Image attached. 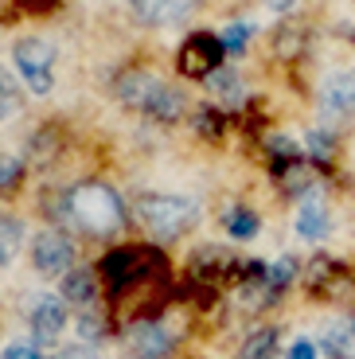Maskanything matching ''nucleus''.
I'll list each match as a JSON object with an SVG mask.
<instances>
[{
  "instance_id": "nucleus-12",
  "label": "nucleus",
  "mask_w": 355,
  "mask_h": 359,
  "mask_svg": "<svg viewBox=\"0 0 355 359\" xmlns=\"http://www.w3.org/2000/svg\"><path fill=\"white\" fill-rule=\"evenodd\" d=\"M187 109V98L180 86H168V82H156V90H152V98L145 102V114L152 117V121H164V126H172V121H180Z\"/></svg>"
},
{
  "instance_id": "nucleus-13",
  "label": "nucleus",
  "mask_w": 355,
  "mask_h": 359,
  "mask_svg": "<svg viewBox=\"0 0 355 359\" xmlns=\"http://www.w3.org/2000/svg\"><path fill=\"white\" fill-rule=\"evenodd\" d=\"M156 82H160V79H152V74H145V71H125V74H117L114 94H117V102H121V106L141 109V114H145V102L152 98Z\"/></svg>"
},
{
  "instance_id": "nucleus-25",
  "label": "nucleus",
  "mask_w": 355,
  "mask_h": 359,
  "mask_svg": "<svg viewBox=\"0 0 355 359\" xmlns=\"http://www.w3.org/2000/svg\"><path fill=\"white\" fill-rule=\"evenodd\" d=\"M196 129H199V137H215V141H219L222 129H227V117H222V109H215V106L196 109Z\"/></svg>"
},
{
  "instance_id": "nucleus-7",
  "label": "nucleus",
  "mask_w": 355,
  "mask_h": 359,
  "mask_svg": "<svg viewBox=\"0 0 355 359\" xmlns=\"http://www.w3.org/2000/svg\"><path fill=\"white\" fill-rule=\"evenodd\" d=\"M172 348H176V336L160 320L145 316V320H133L125 328V351L133 359H164V355H172Z\"/></svg>"
},
{
  "instance_id": "nucleus-33",
  "label": "nucleus",
  "mask_w": 355,
  "mask_h": 359,
  "mask_svg": "<svg viewBox=\"0 0 355 359\" xmlns=\"http://www.w3.org/2000/svg\"><path fill=\"white\" fill-rule=\"evenodd\" d=\"M297 0H266V8H274V12H289Z\"/></svg>"
},
{
  "instance_id": "nucleus-30",
  "label": "nucleus",
  "mask_w": 355,
  "mask_h": 359,
  "mask_svg": "<svg viewBox=\"0 0 355 359\" xmlns=\"http://www.w3.org/2000/svg\"><path fill=\"white\" fill-rule=\"evenodd\" d=\"M79 332H82V340H102V332H106V328H102V320H98V313H82L79 316Z\"/></svg>"
},
{
  "instance_id": "nucleus-14",
  "label": "nucleus",
  "mask_w": 355,
  "mask_h": 359,
  "mask_svg": "<svg viewBox=\"0 0 355 359\" xmlns=\"http://www.w3.org/2000/svg\"><path fill=\"white\" fill-rule=\"evenodd\" d=\"M62 301L71 305L90 309L98 301V269H86V266H74L67 278H62Z\"/></svg>"
},
{
  "instance_id": "nucleus-18",
  "label": "nucleus",
  "mask_w": 355,
  "mask_h": 359,
  "mask_svg": "<svg viewBox=\"0 0 355 359\" xmlns=\"http://www.w3.org/2000/svg\"><path fill=\"white\" fill-rule=\"evenodd\" d=\"M324 351L332 359H351L355 355V324L351 320H336L324 332Z\"/></svg>"
},
{
  "instance_id": "nucleus-24",
  "label": "nucleus",
  "mask_w": 355,
  "mask_h": 359,
  "mask_svg": "<svg viewBox=\"0 0 355 359\" xmlns=\"http://www.w3.org/2000/svg\"><path fill=\"white\" fill-rule=\"evenodd\" d=\"M24 180V156L0 153V191H16Z\"/></svg>"
},
{
  "instance_id": "nucleus-15",
  "label": "nucleus",
  "mask_w": 355,
  "mask_h": 359,
  "mask_svg": "<svg viewBox=\"0 0 355 359\" xmlns=\"http://www.w3.org/2000/svg\"><path fill=\"white\" fill-rule=\"evenodd\" d=\"M297 234L309 238V243H320V238L328 234V211H324V203H316V199H301V211H297Z\"/></svg>"
},
{
  "instance_id": "nucleus-10",
  "label": "nucleus",
  "mask_w": 355,
  "mask_h": 359,
  "mask_svg": "<svg viewBox=\"0 0 355 359\" xmlns=\"http://www.w3.org/2000/svg\"><path fill=\"white\" fill-rule=\"evenodd\" d=\"M125 4L133 8V16L141 24H152V27L180 24V20H187L199 8V0H125Z\"/></svg>"
},
{
  "instance_id": "nucleus-16",
  "label": "nucleus",
  "mask_w": 355,
  "mask_h": 359,
  "mask_svg": "<svg viewBox=\"0 0 355 359\" xmlns=\"http://www.w3.org/2000/svg\"><path fill=\"white\" fill-rule=\"evenodd\" d=\"M207 90H211L215 98H222L227 106H242V102H246V82H242L231 67L215 71L211 79H207Z\"/></svg>"
},
{
  "instance_id": "nucleus-32",
  "label": "nucleus",
  "mask_w": 355,
  "mask_h": 359,
  "mask_svg": "<svg viewBox=\"0 0 355 359\" xmlns=\"http://www.w3.org/2000/svg\"><path fill=\"white\" fill-rule=\"evenodd\" d=\"M289 359H316V344H312V340H297L293 348H289Z\"/></svg>"
},
{
  "instance_id": "nucleus-11",
  "label": "nucleus",
  "mask_w": 355,
  "mask_h": 359,
  "mask_svg": "<svg viewBox=\"0 0 355 359\" xmlns=\"http://www.w3.org/2000/svg\"><path fill=\"white\" fill-rule=\"evenodd\" d=\"M62 328H67V305L55 301V297L36 301V309H32V336H36V344H55Z\"/></svg>"
},
{
  "instance_id": "nucleus-23",
  "label": "nucleus",
  "mask_w": 355,
  "mask_h": 359,
  "mask_svg": "<svg viewBox=\"0 0 355 359\" xmlns=\"http://www.w3.org/2000/svg\"><path fill=\"white\" fill-rule=\"evenodd\" d=\"M20 243H24V223L0 215V266H8V262L16 258Z\"/></svg>"
},
{
  "instance_id": "nucleus-27",
  "label": "nucleus",
  "mask_w": 355,
  "mask_h": 359,
  "mask_svg": "<svg viewBox=\"0 0 355 359\" xmlns=\"http://www.w3.org/2000/svg\"><path fill=\"white\" fill-rule=\"evenodd\" d=\"M293 278H297V262L293 258H281V262H274V266H266V281L277 289V293H281Z\"/></svg>"
},
{
  "instance_id": "nucleus-2",
  "label": "nucleus",
  "mask_w": 355,
  "mask_h": 359,
  "mask_svg": "<svg viewBox=\"0 0 355 359\" xmlns=\"http://www.w3.org/2000/svg\"><path fill=\"white\" fill-rule=\"evenodd\" d=\"M164 258H160L156 250H145V246H117V250H109L106 258H102L98 266V278L106 281V289L114 297L129 293V289L145 285L149 278H156V273H164Z\"/></svg>"
},
{
  "instance_id": "nucleus-29",
  "label": "nucleus",
  "mask_w": 355,
  "mask_h": 359,
  "mask_svg": "<svg viewBox=\"0 0 355 359\" xmlns=\"http://www.w3.org/2000/svg\"><path fill=\"white\" fill-rule=\"evenodd\" d=\"M301 149H297L293 137H269V161L274 164H285V161H297Z\"/></svg>"
},
{
  "instance_id": "nucleus-28",
  "label": "nucleus",
  "mask_w": 355,
  "mask_h": 359,
  "mask_svg": "<svg viewBox=\"0 0 355 359\" xmlns=\"http://www.w3.org/2000/svg\"><path fill=\"white\" fill-rule=\"evenodd\" d=\"M250 43V27L246 24H227V32H222V47H227V55H242V47Z\"/></svg>"
},
{
  "instance_id": "nucleus-17",
  "label": "nucleus",
  "mask_w": 355,
  "mask_h": 359,
  "mask_svg": "<svg viewBox=\"0 0 355 359\" xmlns=\"http://www.w3.org/2000/svg\"><path fill=\"white\" fill-rule=\"evenodd\" d=\"M274 172H277V180H281V188L289 191V196H304V191H312V184H316V176L304 168L301 156H297V161H285V164H274Z\"/></svg>"
},
{
  "instance_id": "nucleus-20",
  "label": "nucleus",
  "mask_w": 355,
  "mask_h": 359,
  "mask_svg": "<svg viewBox=\"0 0 355 359\" xmlns=\"http://www.w3.org/2000/svg\"><path fill=\"white\" fill-rule=\"evenodd\" d=\"M274 351H277V328H257L242 340L239 359H274Z\"/></svg>"
},
{
  "instance_id": "nucleus-31",
  "label": "nucleus",
  "mask_w": 355,
  "mask_h": 359,
  "mask_svg": "<svg viewBox=\"0 0 355 359\" xmlns=\"http://www.w3.org/2000/svg\"><path fill=\"white\" fill-rule=\"evenodd\" d=\"M0 359H43V355H39L36 344H12V348H4Z\"/></svg>"
},
{
  "instance_id": "nucleus-22",
  "label": "nucleus",
  "mask_w": 355,
  "mask_h": 359,
  "mask_svg": "<svg viewBox=\"0 0 355 359\" xmlns=\"http://www.w3.org/2000/svg\"><path fill=\"white\" fill-rule=\"evenodd\" d=\"M20 106H24V90H20V82L12 79L4 67H0V121H8V117L20 114Z\"/></svg>"
},
{
  "instance_id": "nucleus-5",
  "label": "nucleus",
  "mask_w": 355,
  "mask_h": 359,
  "mask_svg": "<svg viewBox=\"0 0 355 359\" xmlns=\"http://www.w3.org/2000/svg\"><path fill=\"white\" fill-rule=\"evenodd\" d=\"M222 59H227V47H222V36H211V32H192V36L180 43L176 67L184 79L207 82L215 71H222Z\"/></svg>"
},
{
  "instance_id": "nucleus-19",
  "label": "nucleus",
  "mask_w": 355,
  "mask_h": 359,
  "mask_svg": "<svg viewBox=\"0 0 355 359\" xmlns=\"http://www.w3.org/2000/svg\"><path fill=\"white\" fill-rule=\"evenodd\" d=\"M222 226H227V234L231 238H239V243H246V238H254L257 234V211H250V207H227L222 211Z\"/></svg>"
},
{
  "instance_id": "nucleus-4",
  "label": "nucleus",
  "mask_w": 355,
  "mask_h": 359,
  "mask_svg": "<svg viewBox=\"0 0 355 359\" xmlns=\"http://www.w3.org/2000/svg\"><path fill=\"white\" fill-rule=\"evenodd\" d=\"M12 63L32 94H51L55 90V47L39 36H24L12 43Z\"/></svg>"
},
{
  "instance_id": "nucleus-26",
  "label": "nucleus",
  "mask_w": 355,
  "mask_h": 359,
  "mask_svg": "<svg viewBox=\"0 0 355 359\" xmlns=\"http://www.w3.org/2000/svg\"><path fill=\"white\" fill-rule=\"evenodd\" d=\"M304 153L316 156V161H332V153H336V141H332L324 129H309V133H304Z\"/></svg>"
},
{
  "instance_id": "nucleus-21",
  "label": "nucleus",
  "mask_w": 355,
  "mask_h": 359,
  "mask_svg": "<svg viewBox=\"0 0 355 359\" xmlns=\"http://www.w3.org/2000/svg\"><path fill=\"white\" fill-rule=\"evenodd\" d=\"M340 281V269L332 258H312L309 266H304V285L312 289V293H324V285H336Z\"/></svg>"
},
{
  "instance_id": "nucleus-1",
  "label": "nucleus",
  "mask_w": 355,
  "mask_h": 359,
  "mask_svg": "<svg viewBox=\"0 0 355 359\" xmlns=\"http://www.w3.org/2000/svg\"><path fill=\"white\" fill-rule=\"evenodd\" d=\"M71 219L79 231L94 234V238H109L125 226V203L109 184L82 180L71 188Z\"/></svg>"
},
{
  "instance_id": "nucleus-6",
  "label": "nucleus",
  "mask_w": 355,
  "mask_h": 359,
  "mask_svg": "<svg viewBox=\"0 0 355 359\" xmlns=\"http://www.w3.org/2000/svg\"><path fill=\"white\" fill-rule=\"evenodd\" d=\"M32 266H36V273H43V278H55V273L67 278L74 269V243L62 231L36 234V243H32Z\"/></svg>"
},
{
  "instance_id": "nucleus-3",
  "label": "nucleus",
  "mask_w": 355,
  "mask_h": 359,
  "mask_svg": "<svg viewBox=\"0 0 355 359\" xmlns=\"http://www.w3.org/2000/svg\"><path fill=\"white\" fill-rule=\"evenodd\" d=\"M137 219H141V226L156 238V243H172V238L187 234L199 223V207L192 203V199L152 191V196L137 199Z\"/></svg>"
},
{
  "instance_id": "nucleus-8",
  "label": "nucleus",
  "mask_w": 355,
  "mask_h": 359,
  "mask_svg": "<svg viewBox=\"0 0 355 359\" xmlns=\"http://www.w3.org/2000/svg\"><path fill=\"white\" fill-rule=\"evenodd\" d=\"M320 114L332 121H355V71H340L320 86Z\"/></svg>"
},
{
  "instance_id": "nucleus-9",
  "label": "nucleus",
  "mask_w": 355,
  "mask_h": 359,
  "mask_svg": "<svg viewBox=\"0 0 355 359\" xmlns=\"http://www.w3.org/2000/svg\"><path fill=\"white\" fill-rule=\"evenodd\" d=\"M242 269H246V262H239L231 250H222V246H203V250H196V258H192V278L196 281L242 278Z\"/></svg>"
}]
</instances>
